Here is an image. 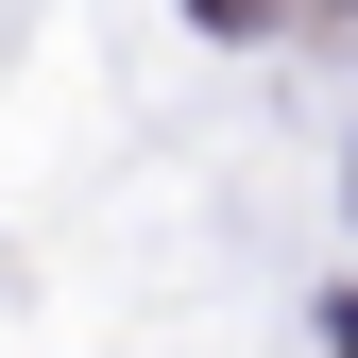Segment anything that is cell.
<instances>
[{"mask_svg":"<svg viewBox=\"0 0 358 358\" xmlns=\"http://www.w3.org/2000/svg\"><path fill=\"white\" fill-rule=\"evenodd\" d=\"M205 17H222V34H256V17H273V0H205Z\"/></svg>","mask_w":358,"mask_h":358,"instance_id":"6da1fadb","label":"cell"}]
</instances>
